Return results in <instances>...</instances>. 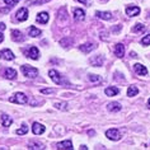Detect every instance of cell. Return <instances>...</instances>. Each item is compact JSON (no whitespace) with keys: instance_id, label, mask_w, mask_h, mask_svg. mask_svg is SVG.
Returning <instances> with one entry per match:
<instances>
[{"instance_id":"cell-1","label":"cell","mask_w":150,"mask_h":150,"mask_svg":"<svg viewBox=\"0 0 150 150\" xmlns=\"http://www.w3.org/2000/svg\"><path fill=\"white\" fill-rule=\"evenodd\" d=\"M48 75H50V78L52 79V81H54V83H56V84H59V85H69V84H70L69 80H66L65 78H64L62 75L59 73V71H56V70H54V69L48 71Z\"/></svg>"},{"instance_id":"cell-2","label":"cell","mask_w":150,"mask_h":150,"mask_svg":"<svg viewBox=\"0 0 150 150\" xmlns=\"http://www.w3.org/2000/svg\"><path fill=\"white\" fill-rule=\"evenodd\" d=\"M21 70H22V73H23L24 76L29 78V79H33V78H36L37 75H38V70H37L36 67H32L29 65L21 66Z\"/></svg>"},{"instance_id":"cell-3","label":"cell","mask_w":150,"mask_h":150,"mask_svg":"<svg viewBox=\"0 0 150 150\" xmlns=\"http://www.w3.org/2000/svg\"><path fill=\"white\" fill-rule=\"evenodd\" d=\"M23 54H24V56H27L28 59H33V60H37L40 57V51H38V48L35 46H29V47L23 48Z\"/></svg>"},{"instance_id":"cell-4","label":"cell","mask_w":150,"mask_h":150,"mask_svg":"<svg viewBox=\"0 0 150 150\" xmlns=\"http://www.w3.org/2000/svg\"><path fill=\"white\" fill-rule=\"evenodd\" d=\"M9 100L12 103H17V104H25L28 102V98H27V96L24 94V93H22V92H18L16 93L13 97H10Z\"/></svg>"},{"instance_id":"cell-5","label":"cell","mask_w":150,"mask_h":150,"mask_svg":"<svg viewBox=\"0 0 150 150\" xmlns=\"http://www.w3.org/2000/svg\"><path fill=\"white\" fill-rule=\"evenodd\" d=\"M106 136L111 141H118L121 139V134H120V131L117 129H110L106 131Z\"/></svg>"},{"instance_id":"cell-6","label":"cell","mask_w":150,"mask_h":150,"mask_svg":"<svg viewBox=\"0 0 150 150\" xmlns=\"http://www.w3.org/2000/svg\"><path fill=\"white\" fill-rule=\"evenodd\" d=\"M16 19L18 22H24L28 19V9L27 8H21L16 13Z\"/></svg>"},{"instance_id":"cell-7","label":"cell","mask_w":150,"mask_h":150,"mask_svg":"<svg viewBox=\"0 0 150 150\" xmlns=\"http://www.w3.org/2000/svg\"><path fill=\"white\" fill-rule=\"evenodd\" d=\"M134 70H135V73H136L137 75H141V76L148 75V69H146L144 65H141V64H135V65H134Z\"/></svg>"},{"instance_id":"cell-8","label":"cell","mask_w":150,"mask_h":150,"mask_svg":"<svg viewBox=\"0 0 150 150\" xmlns=\"http://www.w3.org/2000/svg\"><path fill=\"white\" fill-rule=\"evenodd\" d=\"M56 148L59 150H71L73 149V142H71V140H65L62 142H59Z\"/></svg>"},{"instance_id":"cell-9","label":"cell","mask_w":150,"mask_h":150,"mask_svg":"<svg viewBox=\"0 0 150 150\" xmlns=\"http://www.w3.org/2000/svg\"><path fill=\"white\" fill-rule=\"evenodd\" d=\"M113 52L117 57H120V59L123 57V55H125V46H123L122 43H117L113 48Z\"/></svg>"},{"instance_id":"cell-10","label":"cell","mask_w":150,"mask_h":150,"mask_svg":"<svg viewBox=\"0 0 150 150\" xmlns=\"http://www.w3.org/2000/svg\"><path fill=\"white\" fill-rule=\"evenodd\" d=\"M96 48V45L94 43H92V42H87V43H84V45H81V46L79 47V50L81 52H84V54H89L91 51H93Z\"/></svg>"},{"instance_id":"cell-11","label":"cell","mask_w":150,"mask_h":150,"mask_svg":"<svg viewBox=\"0 0 150 150\" xmlns=\"http://www.w3.org/2000/svg\"><path fill=\"white\" fill-rule=\"evenodd\" d=\"M0 57L6 60V61H12V60L14 59V54L10 50H8V48H5V50H3L1 52H0Z\"/></svg>"},{"instance_id":"cell-12","label":"cell","mask_w":150,"mask_h":150,"mask_svg":"<svg viewBox=\"0 0 150 150\" xmlns=\"http://www.w3.org/2000/svg\"><path fill=\"white\" fill-rule=\"evenodd\" d=\"M48 14L46 12H42V13H38L37 14V17H36V21H37V23H41V24H46L47 22H48Z\"/></svg>"},{"instance_id":"cell-13","label":"cell","mask_w":150,"mask_h":150,"mask_svg":"<svg viewBox=\"0 0 150 150\" xmlns=\"http://www.w3.org/2000/svg\"><path fill=\"white\" fill-rule=\"evenodd\" d=\"M126 14L129 17H136V16L140 14V8H139V6H127Z\"/></svg>"},{"instance_id":"cell-14","label":"cell","mask_w":150,"mask_h":150,"mask_svg":"<svg viewBox=\"0 0 150 150\" xmlns=\"http://www.w3.org/2000/svg\"><path fill=\"white\" fill-rule=\"evenodd\" d=\"M12 40L16 41V42H23L24 41V37H23V33L18 29H14L12 31Z\"/></svg>"},{"instance_id":"cell-15","label":"cell","mask_w":150,"mask_h":150,"mask_svg":"<svg viewBox=\"0 0 150 150\" xmlns=\"http://www.w3.org/2000/svg\"><path fill=\"white\" fill-rule=\"evenodd\" d=\"M32 131H33L35 135H41V134L45 132V126L41 125V123H38V122H35L32 125Z\"/></svg>"},{"instance_id":"cell-16","label":"cell","mask_w":150,"mask_h":150,"mask_svg":"<svg viewBox=\"0 0 150 150\" xmlns=\"http://www.w3.org/2000/svg\"><path fill=\"white\" fill-rule=\"evenodd\" d=\"M107 110L110 112H120L122 110V107L118 102H111V103L107 104Z\"/></svg>"},{"instance_id":"cell-17","label":"cell","mask_w":150,"mask_h":150,"mask_svg":"<svg viewBox=\"0 0 150 150\" xmlns=\"http://www.w3.org/2000/svg\"><path fill=\"white\" fill-rule=\"evenodd\" d=\"M4 76L6 78V79H16L17 78V71L14 70V69H12V67H6L5 69V71H4Z\"/></svg>"},{"instance_id":"cell-18","label":"cell","mask_w":150,"mask_h":150,"mask_svg":"<svg viewBox=\"0 0 150 150\" xmlns=\"http://www.w3.org/2000/svg\"><path fill=\"white\" fill-rule=\"evenodd\" d=\"M89 62H91L93 66H102L103 62H104V59L100 55H98V56H94L93 59L89 60Z\"/></svg>"},{"instance_id":"cell-19","label":"cell","mask_w":150,"mask_h":150,"mask_svg":"<svg viewBox=\"0 0 150 150\" xmlns=\"http://www.w3.org/2000/svg\"><path fill=\"white\" fill-rule=\"evenodd\" d=\"M104 93H106V96L108 97H113V96H117L120 93V89L116 88V87H107L104 89Z\"/></svg>"},{"instance_id":"cell-20","label":"cell","mask_w":150,"mask_h":150,"mask_svg":"<svg viewBox=\"0 0 150 150\" xmlns=\"http://www.w3.org/2000/svg\"><path fill=\"white\" fill-rule=\"evenodd\" d=\"M74 18L76 21H84V18H85V12L84 10H81L79 8H76V9H74Z\"/></svg>"},{"instance_id":"cell-21","label":"cell","mask_w":150,"mask_h":150,"mask_svg":"<svg viewBox=\"0 0 150 150\" xmlns=\"http://www.w3.org/2000/svg\"><path fill=\"white\" fill-rule=\"evenodd\" d=\"M96 16L103 21H111L112 19V13L111 12H97Z\"/></svg>"},{"instance_id":"cell-22","label":"cell","mask_w":150,"mask_h":150,"mask_svg":"<svg viewBox=\"0 0 150 150\" xmlns=\"http://www.w3.org/2000/svg\"><path fill=\"white\" fill-rule=\"evenodd\" d=\"M0 121H1V125L4 127H9L10 125H12L13 120L12 117H9L8 115H1V118H0Z\"/></svg>"},{"instance_id":"cell-23","label":"cell","mask_w":150,"mask_h":150,"mask_svg":"<svg viewBox=\"0 0 150 150\" xmlns=\"http://www.w3.org/2000/svg\"><path fill=\"white\" fill-rule=\"evenodd\" d=\"M28 33H29V36L31 37H38V36H41V29H38V28H36V27H29L28 28Z\"/></svg>"},{"instance_id":"cell-24","label":"cell","mask_w":150,"mask_h":150,"mask_svg":"<svg viewBox=\"0 0 150 150\" xmlns=\"http://www.w3.org/2000/svg\"><path fill=\"white\" fill-rule=\"evenodd\" d=\"M137 94H139L137 87H135V85H131V87H129V89H127V96H129V97H135Z\"/></svg>"},{"instance_id":"cell-25","label":"cell","mask_w":150,"mask_h":150,"mask_svg":"<svg viewBox=\"0 0 150 150\" xmlns=\"http://www.w3.org/2000/svg\"><path fill=\"white\" fill-rule=\"evenodd\" d=\"M132 31H134V33L144 32V31H145V25H144V24H141V23H137V24H135V25H134Z\"/></svg>"},{"instance_id":"cell-26","label":"cell","mask_w":150,"mask_h":150,"mask_svg":"<svg viewBox=\"0 0 150 150\" xmlns=\"http://www.w3.org/2000/svg\"><path fill=\"white\" fill-rule=\"evenodd\" d=\"M88 79H89V81H92V83H99L100 76H98V75H89Z\"/></svg>"},{"instance_id":"cell-27","label":"cell","mask_w":150,"mask_h":150,"mask_svg":"<svg viewBox=\"0 0 150 150\" xmlns=\"http://www.w3.org/2000/svg\"><path fill=\"white\" fill-rule=\"evenodd\" d=\"M141 45H144V46H149L150 45V33L144 36V38H141Z\"/></svg>"},{"instance_id":"cell-28","label":"cell","mask_w":150,"mask_h":150,"mask_svg":"<svg viewBox=\"0 0 150 150\" xmlns=\"http://www.w3.org/2000/svg\"><path fill=\"white\" fill-rule=\"evenodd\" d=\"M73 42H74L73 38H65V40H61V42H60V43H61L64 47H67V46H70Z\"/></svg>"},{"instance_id":"cell-29","label":"cell","mask_w":150,"mask_h":150,"mask_svg":"<svg viewBox=\"0 0 150 150\" xmlns=\"http://www.w3.org/2000/svg\"><path fill=\"white\" fill-rule=\"evenodd\" d=\"M27 132H28V127L25 126V125H23V126L21 127V129L17 130V134H18V135H25Z\"/></svg>"},{"instance_id":"cell-30","label":"cell","mask_w":150,"mask_h":150,"mask_svg":"<svg viewBox=\"0 0 150 150\" xmlns=\"http://www.w3.org/2000/svg\"><path fill=\"white\" fill-rule=\"evenodd\" d=\"M28 149H43V146L41 144H37V142H31L28 145Z\"/></svg>"},{"instance_id":"cell-31","label":"cell","mask_w":150,"mask_h":150,"mask_svg":"<svg viewBox=\"0 0 150 150\" xmlns=\"http://www.w3.org/2000/svg\"><path fill=\"white\" fill-rule=\"evenodd\" d=\"M55 107L59 108V110H64V111L67 110V104L66 103H55Z\"/></svg>"},{"instance_id":"cell-32","label":"cell","mask_w":150,"mask_h":150,"mask_svg":"<svg viewBox=\"0 0 150 150\" xmlns=\"http://www.w3.org/2000/svg\"><path fill=\"white\" fill-rule=\"evenodd\" d=\"M18 1H19V0H4V3H5V4H6V5H9V6H12V8H13V6L17 4Z\"/></svg>"},{"instance_id":"cell-33","label":"cell","mask_w":150,"mask_h":150,"mask_svg":"<svg viewBox=\"0 0 150 150\" xmlns=\"http://www.w3.org/2000/svg\"><path fill=\"white\" fill-rule=\"evenodd\" d=\"M47 1H50V0H32V1H29V3H32V4H36V5H41V4H45V3H47Z\"/></svg>"},{"instance_id":"cell-34","label":"cell","mask_w":150,"mask_h":150,"mask_svg":"<svg viewBox=\"0 0 150 150\" xmlns=\"http://www.w3.org/2000/svg\"><path fill=\"white\" fill-rule=\"evenodd\" d=\"M41 93H42V94H52V93H54V89H41Z\"/></svg>"},{"instance_id":"cell-35","label":"cell","mask_w":150,"mask_h":150,"mask_svg":"<svg viewBox=\"0 0 150 150\" xmlns=\"http://www.w3.org/2000/svg\"><path fill=\"white\" fill-rule=\"evenodd\" d=\"M79 3H83V4H85V5H89V0H78Z\"/></svg>"},{"instance_id":"cell-36","label":"cell","mask_w":150,"mask_h":150,"mask_svg":"<svg viewBox=\"0 0 150 150\" xmlns=\"http://www.w3.org/2000/svg\"><path fill=\"white\" fill-rule=\"evenodd\" d=\"M5 29V24L4 23H0V31H4Z\"/></svg>"},{"instance_id":"cell-37","label":"cell","mask_w":150,"mask_h":150,"mask_svg":"<svg viewBox=\"0 0 150 150\" xmlns=\"http://www.w3.org/2000/svg\"><path fill=\"white\" fill-rule=\"evenodd\" d=\"M3 41H4V35H3V33L0 32V43H1Z\"/></svg>"},{"instance_id":"cell-38","label":"cell","mask_w":150,"mask_h":150,"mask_svg":"<svg viewBox=\"0 0 150 150\" xmlns=\"http://www.w3.org/2000/svg\"><path fill=\"white\" fill-rule=\"evenodd\" d=\"M148 107H149V108H150V99H149V100H148Z\"/></svg>"}]
</instances>
